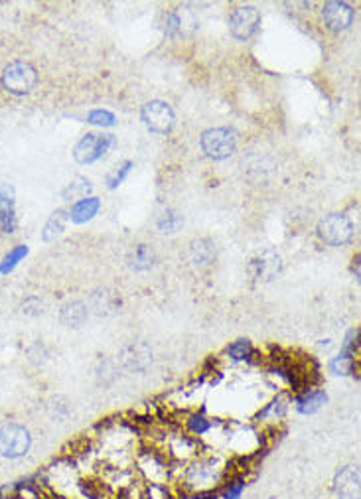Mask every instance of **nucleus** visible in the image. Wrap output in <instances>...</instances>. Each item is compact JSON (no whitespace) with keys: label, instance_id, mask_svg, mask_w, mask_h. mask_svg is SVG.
Masks as SVG:
<instances>
[{"label":"nucleus","instance_id":"obj_1","mask_svg":"<svg viewBox=\"0 0 361 499\" xmlns=\"http://www.w3.org/2000/svg\"><path fill=\"white\" fill-rule=\"evenodd\" d=\"M0 82L12 95H28L38 83V72L28 61H12L4 67Z\"/></svg>","mask_w":361,"mask_h":499},{"label":"nucleus","instance_id":"obj_2","mask_svg":"<svg viewBox=\"0 0 361 499\" xmlns=\"http://www.w3.org/2000/svg\"><path fill=\"white\" fill-rule=\"evenodd\" d=\"M202 150L214 160H225L237 148V134L231 129H209L202 134Z\"/></svg>","mask_w":361,"mask_h":499},{"label":"nucleus","instance_id":"obj_3","mask_svg":"<svg viewBox=\"0 0 361 499\" xmlns=\"http://www.w3.org/2000/svg\"><path fill=\"white\" fill-rule=\"evenodd\" d=\"M32 436L28 428L22 425H4L0 428V456L20 458L30 450Z\"/></svg>","mask_w":361,"mask_h":499},{"label":"nucleus","instance_id":"obj_4","mask_svg":"<svg viewBox=\"0 0 361 499\" xmlns=\"http://www.w3.org/2000/svg\"><path fill=\"white\" fill-rule=\"evenodd\" d=\"M114 146L113 134L87 133L73 148V158L79 164H91L107 154V150Z\"/></svg>","mask_w":361,"mask_h":499},{"label":"nucleus","instance_id":"obj_5","mask_svg":"<svg viewBox=\"0 0 361 499\" xmlns=\"http://www.w3.org/2000/svg\"><path fill=\"white\" fill-rule=\"evenodd\" d=\"M318 235L322 237V241L328 245H346L353 235V223L346 215L341 214H330L326 215L318 223Z\"/></svg>","mask_w":361,"mask_h":499},{"label":"nucleus","instance_id":"obj_6","mask_svg":"<svg viewBox=\"0 0 361 499\" xmlns=\"http://www.w3.org/2000/svg\"><path fill=\"white\" fill-rule=\"evenodd\" d=\"M119 361L131 373H145L155 361V351L146 342H131L121 349Z\"/></svg>","mask_w":361,"mask_h":499},{"label":"nucleus","instance_id":"obj_7","mask_svg":"<svg viewBox=\"0 0 361 499\" xmlns=\"http://www.w3.org/2000/svg\"><path fill=\"white\" fill-rule=\"evenodd\" d=\"M261 24V14L255 6H239L229 16V30L233 38L245 41L249 40Z\"/></svg>","mask_w":361,"mask_h":499},{"label":"nucleus","instance_id":"obj_8","mask_svg":"<svg viewBox=\"0 0 361 499\" xmlns=\"http://www.w3.org/2000/svg\"><path fill=\"white\" fill-rule=\"evenodd\" d=\"M143 121L155 133H168L174 127V111L164 101H150L143 107Z\"/></svg>","mask_w":361,"mask_h":499},{"label":"nucleus","instance_id":"obj_9","mask_svg":"<svg viewBox=\"0 0 361 499\" xmlns=\"http://www.w3.org/2000/svg\"><path fill=\"white\" fill-rule=\"evenodd\" d=\"M280 271H282V259L277 251H270V249L263 251L249 263V275L261 283L273 280L275 276L280 275Z\"/></svg>","mask_w":361,"mask_h":499},{"label":"nucleus","instance_id":"obj_10","mask_svg":"<svg viewBox=\"0 0 361 499\" xmlns=\"http://www.w3.org/2000/svg\"><path fill=\"white\" fill-rule=\"evenodd\" d=\"M322 16H324V22L332 32H341L351 26L353 8L346 2H326L324 8H322Z\"/></svg>","mask_w":361,"mask_h":499},{"label":"nucleus","instance_id":"obj_11","mask_svg":"<svg viewBox=\"0 0 361 499\" xmlns=\"http://www.w3.org/2000/svg\"><path fill=\"white\" fill-rule=\"evenodd\" d=\"M360 469L346 466L334 479V491L340 499H360Z\"/></svg>","mask_w":361,"mask_h":499},{"label":"nucleus","instance_id":"obj_12","mask_svg":"<svg viewBox=\"0 0 361 499\" xmlns=\"http://www.w3.org/2000/svg\"><path fill=\"white\" fill-rule=\"evenodd\" d=\"M89 308L97 316H111L121 308V296L111 288H97L89 296Z\"/></svg>","mask_w":361,"mask_h":499},{"label":"nucleus","instance_id":"obj_13","mask_svg":"<svg viewBox=\"0 0 361 499\" xmlns=\"http://www.w3.org/2000/svg\"><path fill=\"white\" fill-rule=\"evenodd\" d=\"M16 227V215H14V190L12 186L4 183L0 186V231L12 233Z\"/></svg>","mask_w":361,"mask_h":499},{"label":"nucleus","instance_id":"obj_14","mask_svg":"<svg viewBox=\"0 0 361 499\" xmlns=\"http://www.w3.org/2000/svg\"><path fill=\"white\" fill-rule=\"evenodd\" d=\"M87 316H89V310L81 300H72V302L63 304L62 312H60V320H62L63 326L67 328H81L87 322Z\"/></svg>","mask_w":361,"mask_h":499},{"label":"nucleus","instance_id":"obj_15","mask_svg":"<svg viewBox=\"0 0 361 499\" xmlns=\"http://www.w3.org/2000/svg\"><path fill=\"white\" fill-rule=\"evenodd\" d=\"M155 249L146 243L134 245L133 249L129 251V255H126V265L134 268V271H146V268H150V266L155 265Z\"/></svg>","mask_w":361,"mask_h":499},{"label":"nucleus","instance_id":"obj_16","mask_svg":"<svg viewBox=\"0 0 361 499\" xmlns=\"http://www.w3.org/2000/svg\"><path fill=\"white\" fill-rule=\"evenodd\" d=\"M216 259V247L209 239H196L190 243V261L196 266H207Z\"/></svg>","mask_w":361,"mask_h":499},{"label":"nucleus","instance_id":"obj_17","mask_svg":"<svg viewBox=\"0 0 361 499\" xmlns=\"http://www.w3.org/2000/svg\"><path fill=\"white\" fill-rule=\"evenodd\" d=\"M99 200L97 197H87V200H79L77 204L72 207V221L75 223H83V221H89L97 212H99Z\"/></svg>","mask_w":361,"mask_h":499},{"label":"nucleus","instance_id":"obj_18","mask_svg":"<svg viewBox=\"0 0 361 499\" xmlns=\"http://www.w3.org/2000/svg\"><path fill=\"white\" fill-rule=\"evenodd\" d=\"M182 225H184V217H182L180 212H176V209H166L164 214L158 217V221H156L158 231L168 235L176 233Z\"/></svg>","mask_w":361,"mask_h":499},{"label":"nucleus","instance_id":"obj_19","mask_svg":"<svg viewBox=\"0 0 361 499\" xmlns=\"http://www.w3.org/2000/svg\"><path fill=\"white\" fill-rule=\"evenodd\" d=\"M89 192H91V182H89L87 178L77 176V178H73L72 182L67 183V188L63 190V197H65V200H81V197H85Z\"/></svg>","mask_w":361,"mask_h":499},{"label":"nucleus","instance_id":"obj_20","mask_svg":"<svg viewBox=\"0 0 361 499\" xmlns=\"http://www.w3.org/2000/svg\"><path fill=\"white\" fill-rule=\"evenodd\" d=\"M65 221H67V214L63 209H58L55 214L50 217V221L46 223V229H44V239L46 241H52L55 235H60L65 227Z\"/></svg>","mask_w":361,"mask_h":499},{"label":"nucleus","instance_id":"obj_21","mask_svg":"<svg viewBox=\"0 0 361 499\" xmlns=\"http://www.w3.org/2000/svg\"><path fill=\"white\" fill-rule=\"evenodd\" d=\"M324 403H326V395H324V393H314V395L300 398L298 410L300 413H304V415H310V413H316Z\"/></svg>","mask_w":361,"mask_h":499},{"label":"nucleus","instance_id":"obj_22","mask_svg":"<svg viewBox=\"0 0 361 499\" xmlns=\"http://www.w3.org/2000/svg\"><path fill=\"white\" fill-rule=\"evenodd\" d=\"M26 253H28V247H26V245H18L16 249H12L11 253L4 257V261H2V265H0V273H11L22 257H26Z\"/></svg>","mask_w":361,"mask_h":499},{"label":"nucleus","instance_id":"obj_23","mask_svg":"<svg viewBox=\"0 0 361 499\" xmlns=\"http://www.w3.org/2000/svg\"><path fill=\"white\" fill-rule=\"evenodd\" d=\"M131 168H133V162H129V160L121 164V166H117V170L107 176V183H109V188H117L119 183L123 182L124 178H126V174L131 172Z\"/></svg>","mask_w":361,"mask_h":499},{"label":"nucleus","instance_id":"obj_24","mask_svg":"<svg viewBox=\"0 0 361 499\" xmlns=\"http://www.w3.org/2000/svg\"><path fill=\"white\" fill-rule=\"evenodd\" d=\"M228 354L233 357V359H245V357H249V354H251V342H247V339H239L233 346H229Z\"/></svg>","mask_w":361,"mask_h":499},{"label":"nucleus","instance_id":"obj_25","mask_svg":"<svg viewBox=\"0 0 361 499\" xmlns=\"http://www.w3.org/2000/svg\"><path fill=\"white\" fill-rule=\"evenodd\" d=\"M89 122L101 124V127H111V124H114V115L107 111H93L89 115Z\"/></svg>","mask_w":361,"mask_h":499},{"label":"nucleus","instance_id":"obj_26","mask_svg":"<svg viewBox=\"0 0 361 499\" xmlns=\"http://www.w3.org/2000/svg\"><path fill=\"white\" fill-rule=\"evenodd\" d=\"M190 427H192V430H194V432H197V434H199V432H206L207 428H209V422H207L204 417H194L192 418V422H190Z\"/></svg>","mask_w":361,"mask_h":499},{"label":"nucleus","instance_id":"obj_27","mask_svg":"<svg viewBox=\"0 0 361 499\" xmlns=\"http://www.w3.org/2000/svg\"><path fill=\"white\" fill-rule=\"evenodd\" d=\"M243 486H245V484H241V481H235L233 486H229L228 495H225V498H228V499H239V498H241V491H243Z\"/></svg>","mask_w":361,"mask_h":499}]
</instances>
